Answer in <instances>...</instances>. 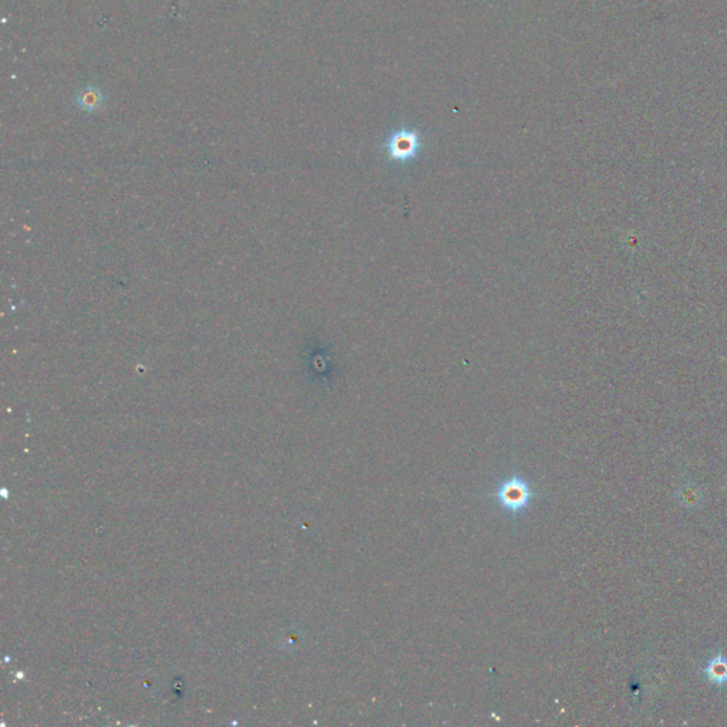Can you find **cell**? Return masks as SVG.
Listing matches in <instances>:
<instances>
[{
	"label": "cell",
	"mask_w": 727,
	"mask_h": 727,
	"mask_svg": "<svg viewBox=\"0 0 727 727\" xmlns=\"http://www.w3.org/2000/svg\"><path fill=\"white\" fill-rule=\"evenodd\" d=\"M384 146L389 161L406 163L419 155L422 149V136L418 129L401 126L389 134Z\"/></svg>",
	"instance_id": "obj_1"
},
{
	"label": "cell",
	"mask_w": 727,
	"mask_h": 727,
	"mask_svg": "<svg viewBox=\"0 0 727 727\" xmlns=\"http://www.w3.org/2000/svg\"><path fill=\"white\" fill-rule=\"evenodd\" d=\"M496 497L503 509L509 510V513L517 515L529 506L533 492L527 480L513 476L500 485Z\"/></svg>",
	"instance_id": "obj_2"
},
{
	"label": "cell",
	"mask_w": 727,
	"mask_h": 727,
	"mask_svg": "<svg viewBox=\"0 0 727 727\" xmlns=\"http://www.w3.org/2000/svg\"><path fill=\"white\" fill-rule=\"evenodd\" d=\"M104 102H105V95H104L102 90L98 85H92V84L82 88L75 97V105L85 112H94V111L101 109Z\"/></svg>",
	"instance_id": "obj_3"
},
{
	"label": "cell",
	"mask_w": 727,
	"mask_h": 727,
	"mask_svg": "<svg viewBox=\"0 0 727 727\" xmlns=\"http://www.w3.org/2000/svg\"><path fill=\"white\" fill-rule=\"evenodd\" d=\"M704 674L706 679L716 686H726L727 685V657L722 652L716 654L709 662L706 664Z\"/></svg>",
	"instance_id": "obj_4"
}]
</instances>
